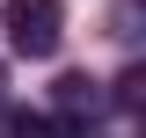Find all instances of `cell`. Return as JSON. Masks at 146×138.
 <instances>
[{
	"label": "cell",
	"instance_id": "1",
	"mask_svg": "<svg viewBox=\"0 0 146 138\" xmlns=\"http://www.w3.org/2000/svg\"><path fill=\"white\" fill-rule=\"evenodd\" d=\"M0 29L22 58H51L66 44V7L58 0H0Z\"/></svg>",
	"mask_w": 146,
	"mask_h": 138
},
{
	"label": "cell",
	"instance_id": "2",
	"mask_svg": "<svg viewBox=\"0 0 146 138\" xmlns=\"http://www.w3.org/2000/svg\"><path fill=\"white\" fill-rule=\"evenodd\" d=\"M51 102H58V116H73L66 131H80V116L95 109V80H88V73H66V80L51 87Z\"/></svg>",
	"mask_w": 146,
	"mask_h": 138
},
{
	"label": "cell",
	"instance_id": "3",
	"mask_svg": "<svg viewBox=\"0 0 146 138\" xmlns=\"http://www.w3.org/2000/svg\"><path fill=\"white\" fill-rule=\"evenodd\" d=\"M0 138H66V131L36 109H0Z\"/></svg>",
	"mask_w": 146,
	"mask_h": 138
}]
</instances>
